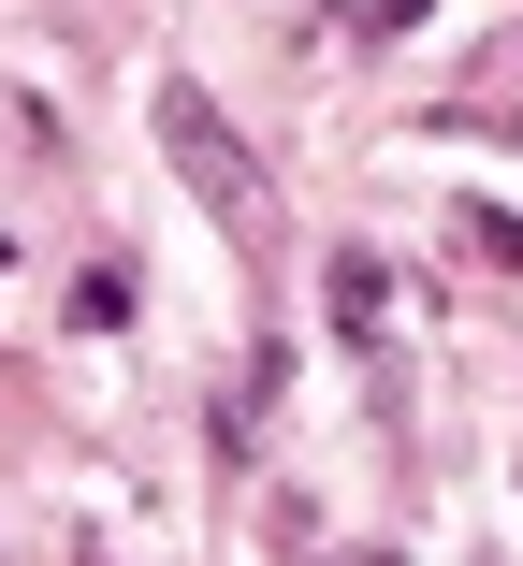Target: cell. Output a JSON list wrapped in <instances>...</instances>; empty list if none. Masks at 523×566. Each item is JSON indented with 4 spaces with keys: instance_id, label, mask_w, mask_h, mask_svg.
I'll return each mask as SVG.
<instances>
[{
    "instance_id": "cell-1",
    "label": "cell",
    "mask_w": 523,
    "mask_h": 566,
    "mask_svg": "<svg viewBox=\"0 0 523 566\" xmlns=\"http://www.w3.org/2000/svg\"><path fill=\"white\" fill-rule=\"evenodd\" d=\"M160 132H175V160H189L203 189H219V218H233V233H262V189H248V160H233V132H219V117H203V102H189V87L160 102Z\"/></svg>"
}]
</instances>
